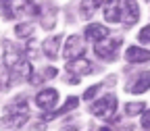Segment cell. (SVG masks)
Wrapping results in <instances>:
<instances>
[{"instance_id": "6da1fadb", "label": "cell", "mask_w": 150, "mask_h": 131, "mask_svg": "<svg viewBox=\"0 0 150 131\" xmlns=\"http://www.w3.org/2000/svg\"><path fill=\"white\" fill-rule=\"evenodd\" d=\"M140 19V6L138 0H106L104 4V21L106 23H121L125 27H131Z\"/></svg>"}, {"instance_id": "7a4b0ae2", "label": "cell", "mask_w": 150, "mask_h": 131, "mask_svg": "<svg viewBox=\"0 0 150 131\" xmlns=\"http://www.w3.org/2000/svg\"><path fill=\"white\" fill-rule=\"evenodd\" d=\"M29 119V106H27V98L25 96H17L11 104H6L4 108V119L2 125L11 127V129H19L23 127Z\"/></svg>"}, {"instance_id": "3957f363", "label": "cell", "mask_w": 150, "mask_h": 131, "mask_svg": "<svg viewBox=\"0 0 150 131\" xmlns=\"http://www.w3.org/2000/svg\"><path fill=\"white\" fill-rule=\"evenodd\" d=\"M119 46H121V37L119 35H108V37H104V40H100V42L94 44V54H96L100 61L110 63V61L117 58Z\"/></svg>"}, {"instance_id": "277c9868", "label": "cell", "mask_w": 150, "mask_h": 131, "mask_svg": "<svg viewBox=\"0 0 150 131\" xmlns=\"http://www.w3.org/2000/svg\"><path fill=\"white\" fill-rule=\"evenodd\" d=\"M117 96L115 94H106V96L98 98L96 102L92 104V115L94 117H98V119H112L115 117V112H117Z\"/></svg>"}, {"instance_id": "5b68a950", "label": "cell", "mask_w": 150, "mask_h": 131, "mask_svg": "<svg viewBox=\"0 0 150 131\" xmlns=\"http://www.w3.org/2000/svg\"><path fill=\"white\" fill-rule=\"evenodd\" d=\"M31 4V0H0V15L2 19H17L21 17Z\"/></svg>"}, {"instance_id": "8992f818", "label": "cell", "mask_w": 150, "mask_h": 131, "mask_svg": "<svg viewBox=\"0 0 150 131\" xmlns=\"http://www.w3.org/2000/svg\"><path fill=\"white\" fill-rule=\"evenodd\" d=\"M83 40H86L83 35H69L67 37L65 48H63V56H65L67 61H73V58H77V56L83 54V50H86Z\"/></svg>"}, {"instance_id": "52a82bcc", "label": "cell", "mask_w": 150, "mask_h": 131, "mask_svg": "<svg viewBox=\"0 0 150 131\" xmlns=\"http://www.w3.org/2000/svg\"><path fill=\"white\" fill-rule=\"evenodd\" d=\"M56 104H59V92L54 87H46L42 92L35 94V106L42 110H54Z\"/></svg>"}, {"instance_id": "ba28073f", "label": "cell", "mask_w": 150, "mask_h": 131, "mask_svg": "<svg viewBox=\"0 0 150 131\" xmlns=\"http://www.w3.org/2000/svg\"><path fill=\"white\" fill-rule=\"evenodd\" d=\"M125 89H127L129 94H144V92H148V89H150V71L138 73L136 77L125 85Z\"/></svg>"}, {"instance_id": "9c48e42d", "label": "cell", "mask_w": 150, "mask_h": 131, "mask_svg": "<svg viewBox=\"0 0 150 131\" xmlns=\"http://www.w3.org/2000/svg\"><path fill=\"white\" fill-rule=\"evenodd\" d=\"M94 65L88 61V58H83V56H77V58H73V61H69L67 63V71L71 73V75H75V77H83V75H90L94 69H92Z\"/></svg>"}, {"instance_id": "30bf717a", "label": "cell", "mask_w": 150, "mask_h": 131, "mask_svg": "<svg viewBox=\"0 0 150 131\" xmlns=\"http://www.w3.org/2000/svg\"><path fill=\"white\" fill-rule=\"evenodd\" d=\"M61 44H63V33H54V35L46 37V40L42 42V52L48 56L50 61H54V58H59Z\"/></svg>"}, {"instance_id": "8fae6325", "label": "cell", "mask_w": 150, "mask_h": 131, "mask_svg": "<svg viewBox=\"0 0 150 131\" xmlns=\"http://www.w3.org/2000/svg\"><path fill=\"white\" fill-rule=\"evenodd\" d=\"M25 58V54L13 44H4V52H2V65H6L8 69H15L19 63Z\"/></svg>"}, {"instance_id": "7c38bea8", "label": "cell", "mask_w": 150, "mask_h": 131, "mask_svg": "<svg viewBox=\"0 0 150 131\" xmlns=\"http://www.w3.org/2000/svg\"><path fill=\"white\" fill-rule=\"evenodd\" d=\"M125 61L131 63V65L148 63V61H150V50L140 48V46H127V48H125Z\"/></svg>"}, {"instance_id": "4fadbf2b", "label": "cell", "mask_w": 150, "mask_h": 131, "mask_svg": "<svg viewBox=\"0 0 150 131\" xmlns=\"http://www.w3.org/2000/svg\"><path fill=\"white\" fill-rule=\"evenodd\" d=\"M108 35H110V31H108L104 25H100V23H92V25H88L86 31H83V37H86L88 42H92V44L104 40V37H108Z\"/></svg>"}, {"instance_id": "5bb4252c", "label": "cell", "mask_w": 150, "mask_h": 131, "mask_svg": "<svg viewBox=\"0 0 150 131\" xmlns=\"http://www.w3.org/2000/svg\"><path fill=\"white\" fill-rule=\"evenodd\" d=\"M106 4V0H81L79 4V17L81 19H92L94 15H96V11L100 6Z\"/></svg>"}, {"instance_id": "9a60e30c", "label": "cell", "mask_w": 150, "mask_h": 131, "mask_svg": "<svg viewBox=\"0 0 150 131\" xmlns=\"http://www.w3.org/2000/svg\"><path fill=\"white\" fill-rule=\"evenodd\" d=\"M77 106H79V98H75V96H69V98L65 100V104H63L61 108H56L54 112H48V115L44 117V121H52V119H56V117H61V115H67V112L75 110Z\"/></svg>"}, {"instance_id": "2e32d148", "label": "cell", "mask_w": 150, "mask_h": 131, "mask_svg": "<svg viewBox=\"0 0 150 131\" xmlns=\"http://www.w3.org/2000/svg\"><path fill=\"white\" fill-rule=\"evenodd\" d=\"M13 81H15L13 71L6 65H0V92H8L13 87Z\"/></svg>"}, {"instance_id": "e0dca14e", "label": "cell", "mask_w": 150, "mask_h": 131, "mask_svg": "<svg viewBox=\"0 0 150 131\" xmlns=\"http://www.w3.org/2000/svg\"><path fill=\"white\" fill-rule=\"evenodd\" d=\"M33 31H35V25L33 23H19L15 27V35L19 37V40H31Z\"/></svg>"}, {"instance_id": "ac0fdd59", "label": "cell", "mask_w": 150, "mask_h": 131, "mask_svg": "<svg viewBox=\"0 0 150 131\" xmlns=\"http://www.w3.org/2000/svg\"><path fill=\"white\" fill-rule=\"evenodd\" d=\"M144 108H146V104L140 100V102H129V104H125V115L127 117H136V115H142L144 112Z\"/></svg>"}, {"instance_id": "d6986e66", "label": "cell", "mask_w": 150, "mask_h": 131, "mask_svg": "<svg viewBox=\"0 0 150 131\" xmlns=\"http://www.w3.org/2000/svg\"><path fill=\"white\" fill-rule=\"evenodd\" d=\"M102 85H104V83H96V85L88 87L86 94H83V100H94V98H96V94H98V89H100Z\"/></svg>"}, {"instance_id": "ffe728a7", "label": "cell", "mask_w": 150, "mask_h": 131, "mask_svg": "<svg viewBox=\"0 0 150 131\" xmlns=\"http://www.w3.org/2000/svg\"><path fill=\"white\" fill-rule=\"evenodd\" d=\"M138 40H140L142 44H150V25H146V27H142V29H140Z\"/></svg>"}, {"instance_id": "44dd1931", "label": "cell", "mask_w": 150, "mask_h": 131, "mask_svg": "<svg viewBox=\"0 0 150 131\" xmlns=\"http://www.w3.org/2000/svg\"><path fill=\"white\" fill-rule=\"evenodd\" d=\"M140 125H142V129H148L150 131V108L144 110L142 115H140Z\"/></svg>"}]
</instances>
